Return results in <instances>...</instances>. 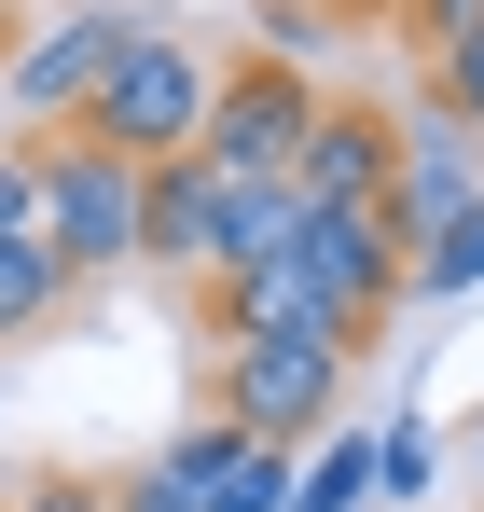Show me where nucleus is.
Here are the masks:
<instances>
[{
    "label": "nucleus",
    "mask_w": 484,
    "mask_h": 512,
    "mask_svg": "<svg viewBox=\"0 0 484 512\" xmlns=\"http://www.w3.org/2000/svg\"><path fill=\"white\" fill-rule=\"evenodd\" d=\"M471 471H484V416H471Z\"/></svg>",
    "instance_id": "412c9836"
},
{
    "label": "nucleus",
    "mask_w": 484,
    "mask_h": 512,
    "mask_svg": "<svg viewBox=\"0 0 484 512\" xmlns=\"http://www.w3.org/2000/svg\"><path fill=\"white\" fill-rule=\"evenodd\" d=\"M277 499H291V443L222 429V457H208V512H277Z\"/></svg>",
    "instance_id": "dca6fc26"
},
{
    "label": "nucleus",
    "mask_w": 484,
    "mask_h": 512,
    "mask_svg": "<svg viewBox=\"0 0 484 512\" xmlns=\"http://www.w3.org/2000/svg\"><path fill=\"white\" fill-rule=\"evenodd\" d=\"M291 222H305V208H291ZM208 333H346V319H332L319 263L277 236V250H249V263H222V277H208ZM346 346H360V333H346Z\"/></svg>",
    "instance_id": "1a4fd4ad"
},
{
    "label": "nucleus",
    "mask_w": 484,
    "mask_h": 512,
    "mask_svg": "<svg viewBox=\"0 0 484 512\" xmlns=\"http://www.w3.org/2000/svg\"><path fill=\"white\" fill-rule=\"evenodd\" d=\"M429 471H443V429H429V416L374 429V499H388V512H429Z\"/></svg>",
    "instance_id": "f3484780"
},
{
    "label": "nucleus",
    "mask_w": 484,
    "mask_h": 512,
    "mask_svg": "<svg viewBox=\"0 0 484 512\" xmlns=\"http://www.w3.org/2000/svg\"><path fill=\"white\" fill-rule=\"evenodd\" d=\"M360 499H374V429H319V457H291L277 512H360Z\"/></svg>",
    "instance_id": "ddd939ff"
},
{
    "label": "nucleus",
    "mask_w": 484,
    "mask_h": 512,
    "mask_svg": "<svg viewBox=\"0 0 484 512\" xmlns=\"http://www.w3.org/2000/svg\"><path fill=\"white\" fill-rule=\"evenodd\" d=\"M28 167H42V250L83 277H111V263H139V167H111L83 125H56V139H28Z\"/></svg>",
    "instance_id": "39448f33"
},
{
    "label": "nucleus",
    "mask_w": 484,
    "mask_h": 512,
    "mask_svg": "<svg viewBox=\"0 0 484 512\" xmlns=\"http://www.w3.org/2000/svg\"><path fill=\"white\" fill-rule=\"evenodd\" d=\"M291 250L319 263L332 319H346V333H360V346H374V333H388V319H402V236H388L374 208H305V222H291Z\"/></svg>",
    "instance_id": "423d86ee"
},
{
    "label": "nucleus",
    "mask_w": 484,
    "mask_h": 512,
    "mask_svg": "<svg viewBox=\"0 0 484 512\" xmlns=\"http://www.w3.org/2000/svg\"><path fill=\"white\" fill-rule=\"evenodd\" d=\"M222 208H236V180H208L194 153H166V167H139V263L153 277H222Z\"/></svg>",
    "instance_id": "6e6552de"
},
{
    "label": "nucleus",
    "mask_w": 484,
    "mask_h": 512,
    "mask_svg": "<svg viewBox=\"0 0 484 512\" xmlns=\"http://www.w3.org/2000/svg\"><path fill=\"white\" fill-rule=\"evenodd\" d=\"M346 374H360L346 333H222V360H208V416L305 457V443L332 429V402H346Z\"/></svg>",
    "instance_id": "f257e3e1"
},
{
    "label": "nucleus",
    "mask_w": 484,
    "mask_h": 512,
    "mask_svg": "<svg viewBox=\"0 0 484 512\" xmlns=\"http://www.w3.org/2000/svg\"><path fill=\"white\" fill-rule=\"evenodd\" d=\"M305 125H319V70L222 56V70H208V111H194V167L208 180H291Z\"/></svg>",
    "instance_id": "20e7f679"
},
{
    "label": "nucleus",
    "mask_w": 484,
    "mask_h": 512,
    "mask_svg": "<svg viewBox=\"0 0 484 512\" xmlns=\"http://www.w3.org/2000/svg\"><path fill=\"white\" fill-rule=\"evenodd\" d=\"M0 42H14V14H0Z\"/></svg>",
    "instance_id": "5701e85b"
},
{
    "label": "nucleus",
    "mask_w": 484,
    "mask_h": 512,
    "mask_svg": "<svg viewBox=\"0 0 484 512\" xmlns=\"http://www.w3.org/2000/svg\"><path fill=\"white\" fill-rule=\"evenodd\" d=\"M471 291H484V194L402 250V305H471Z\"/></svg>",
    "instance_id": "f8f14e48"
},
{
    "label": "nucleus",
    "mask_w": 484,
    "mask_h": 512,
    "mask_svg": "<svg viewBox=\"0 0 484 512\" xmlns=\"http://www.w3.org/2000/svg\"><path fill=\"white\" fill-rule=\"evenodd\" d=\"M42 319H70V263L42 250V236H0V346L42 333Z\"/></svg>",
    "instance_id": "2eb2a0df"
},
{
    "label": "nucleus",
    "mask_w": 484,
    "mask_h": 512,
    "mask_svg": "<svg viewBox=\"0 0 484 512\" xmlns=\"http://www.w3.org/2000/svg\"><path fill=\"white\" fill-rule=\"evenodd\" d=\"M208 70H222V56H208L194 28H166V14H153V28H139V42L111 56V84L83 97V139H97L111 167H166V153H194Z\"/></svg>",
    "instance_id": "f03ea898"
},
{
    "label": "nucleus",
    "mask_w": 484,
    "mask_h": 512,
    "mask_svg": "<svg viewBox=\"0 0 484 512\" xmlns=\"http://www.w3.org/2000/svg\"><path fill=\"white\" fill-rule=\"evenodd\" d=\"M0 236H42V167H28V139H0Z\"/></svg>",
    "instance_id": "a211bd4d"
},
{
    "label": "nucleus",
    "mask_w": 484,
    "mask_h": 512,
    "mask_svg": "<svg viewBox=\"0 0 484 512\" xmlns=\"http://www.w3.org/2000/svg\"><path fill=\"white\" fill-rule=\"evenodd\" d=\"M415 111H443L457 139H484V14H471V28H429V84H415Z\"/></svg>",
    "instance_id": "4468645a"
},
{
    "label": "nucleus",
    "mask_w": 484,
    "mask_h": 512,
    "mask_svg": "<svg viewBox=\"0 0 484 512\" xmlns=\"http://www.w3.org/2000/svg\"><path fill=\"white\" fill-rule=\"evenodd\" d=\"M14 512H111V471H28Z\"/></svg>",
    "instance_id": "6ab92c4d"
},
{
    "label": "nucleus",
    "mask_w": 484,
    "mask_h": 512,
    "mask_svg": "<svg viewBox=\"0 0 484 512\" xmlns=\"http://www.w3.org/2000/svg\"><path fill=\"white\" fill-rule=\"evenodd\" d=\"M153 28V0H56L42 28H14L0 42V111L28 125V139H56V125H83V97L111 84V56Z\"/></svg>",
    "instance_id": "7ed1b4c3"
},
{
    "label": "nucleus",
    "mask_w": 484,
    "mask_h": 512,
    "mask_svg": "<svg viewBox=\"0 0 484 512\" xmlns=\"http://www.w3.org/2000/svg\"><path fill=\"white\" fill-rule=\"evenodd\" d=\"M471 194H484L471 139H457L443 111H402V153H388V194H374V222H388V236L415 250V236H429V222H457Z\"/></svg>",
    "instance_id": "9d476101"
},
{
    "label": "nucleus",
    "mask_w": 484,
    "mask_h": 512,
    "mask_svg": "<svg viewBox=\"0 0 484 512\" xmlns=\"http://www.w3.org/2000/svg\"><path fill=\"white\" fill-rule=\"evenodd\" d=\"M208 457H222V416H194L180 443H153L139 471H111V512H208Z\"/></svg>",
    "instance_id": "9b49d317"
},
{
    "label": "nucleus",
    "mask_w": 484,
    "mask_h": 512,
    "mask_svg": "<svg viewBox=\"0 0 484 512\" xmlns=\"http://www.w3.org/2000/svg\"><path fill=\"white\" fill-rule=\"evenodd\" d=\"M471 14H484V0H402V28H415V42H429V28H471Z\"/></svg>",
    "instance_id": "aec40b11"
},
{
    "label": "nucleus",
    "mask_w": 484,
    "mask_h": 512,
    "mask_svg": "<svg viewBox=\"0 0 484 512\" xmlns=\"http://www.w3.org/2000/svg\"><path fill=\"white\" fill-rule=\"evenodd\" d=\"M374 14H402V0H374Z\"/></svg>",
    "instance_id": "4be33fe9"
},
{
    "label": "nucleus",
    "mask_w": 484,
    "mask_h": 512,
    "mask_svg": "<svg viewBox=\"0 0 484 512\" xmlns=\"http://www.w3.org/2000/svg\"><path fill=\"white\" fill-rule=\"evenodd\" d=\"M388 153H402V111L319 97V125H305V153H291V208H374V194H388Z\"/></svg>",
    "instance_id": "0eeeda50"
}]
</instances>
